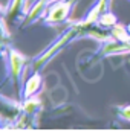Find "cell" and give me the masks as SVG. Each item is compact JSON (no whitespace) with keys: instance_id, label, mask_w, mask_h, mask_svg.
Here are the masks:
<instances>
[{"instance_id":"cell-1","label":"cell","mask_w":130,"mask_h":131,"mask_svg":"<svg viewBox=\"0 0 130 131\" xmlns=\"http://www.w3.org/2000/svg\"><path fill=\"white\" fill-rule=\"evenodd\" d=\"M80 31H83V28L80 26V23H78V25H75V26H72V28H70V29H69V31H67V32H66L64 35H63V37H61V38H60V40H58V41L51 47V49H48V50H46V52H44V53H43V55L35 61V69H40V67L44 64L48 60H51V58H52V57H54L60 49H63L66 44H67V43H69L75 35H77V34L80 32Z\"/></svg>"},{"instance_id":"cell-2","label":"cell","mask_w":130,"mask_h":131,"mask_svg":"<svg viewBox=\"0 0 130 131\" xmlns=\"http://www.w3.org/2000/svg\"><path fill=\"white\" fill-rule=\"evenodd\" d=\"M70 9H72V3L70 2H57V3H54V5H51L48 8V12L44 15V21L48 25L61 23L69 17Z\"/></svg>"},{"instance_id":"cell-3","label":"cell","mask_w":130,"mask_h":131,"mask_svg":"<svg viewBox=\"0 0 130 131\" xmlns=\"http://www.w3.org/2000/svg\"><path fill=\"white\" fill-rule=\"evenodd\" d=\"M9 61H11L12 78H14V79H18V76H20V73H22V70H23V66L26 63V58H25L20 52L11 49V52H9Z\"/></svg>"},{"instance_id":"cell-4","label":"cell","mask_w":130,"mask_h":131,"mask_svg":"<svg viewBox=\"0 0 130 131\" xmlns=\"http://www.w3.org/2000/svg\"><path fill=\"white\" fill-rule=\"evenodd\" d=\"M48 0H38L37 3H34L32 8H31V11H29V14H28V20H26V25L28 23H31L34 20H37L38 17H41V15H46L44 12H46V9H48Z\"/></svg>"},{"instance_id":"cell-5","label":"cell","mask_w":130,"mask_h":131,"mask_svg":"<svg viewBox=\"0 0 130 131\" xmlns=\"http://www.w3.org/2000/svg\"><path fill=\"white\" fill-rule=\"evenodd\" d=\"M40 87H41V78H40L38 73H35V75H32V76L26 81V84H25V98L34 96Z\"/></svg>"},{"instance_id":"cell-6","label":"cell","mask_w":130,"mask_h":131,"mask_svg":"<svg viewBox=\"0 0 130 131\" xmlns=\"http://www.w3.org/2000/svg\"><path fill=\"white\" fill-rule=\"evenodd\" d=\"M110 34L115 40H119V41H130V34L127 26L121 25V23H116L112 29H110Z\"/></svg>"},{"instance_id":"cell-7","label":"cell","mask_w":130,"mask_h":131,"mask_svg":"<svg viewBox=\"0 0 130 131\" xmlns=\"http://www.w3.org/2000/svg\"><path fill=\"white\" fill-rule=\"evenodd\" d=\"M116 17L112 14V12H106V14H101L99 18H98L97 25L101 28H106V29H112L115 25H116Z\"/></svg>"},{"instance_id":"cell-8","label":"cell","mask_w":130,"mask_h":131,"mask_svg":"<svg viewBox=\"0 0 130 131\" xmlns=\"http://www.w3.org/2000/svg\"><path fill=\"white\" fill-rule=\"evenodd\" d=\"M23 111L29 116V114H35L37 113V108H40V101L35 98V96H31V98H26L25 104L22 105Z\"/></svg>"},{"instance_id":"cell-9","label":"cell","mask_w":130,"mask_h":131,"mask_svg":"<svg viewBox=\"0 0 130 131\" xmlns=\"http://www.w3.org/2000/svg\"><path fill=\"white\" fill-rule=\"evenodd\" d=\"M118 114L121 119L129 121L130 122V105H124V107H118Z\"/></svg>"},{"instance_id":"cell-10","label":"cell","mask_w":130,"mask_h":131,"mask_svg":"<svg viewBox=\"0 0 130 131\" xmlns=\"http://www.w3.org/2000/svg\"><path fill=\"white\" fill-rule=\"evenodd\" d=\"M127 29H129V34H130V25H129V26H127Z\"/></svg>"},{"instance_id":"cell-11","label":"cell","mask_w":130,"mask_h":131,"mask_svg":"<svg viewBox=\"0 0 130 131\" xmlns=\"http://www.w3.org/2000/svg\"><path fill=\"white\" fill-rule=\"evenodd\" d=\"M48 2H49V3H51V2H52V0H48Z\"/></svg>"}]
</instances>
